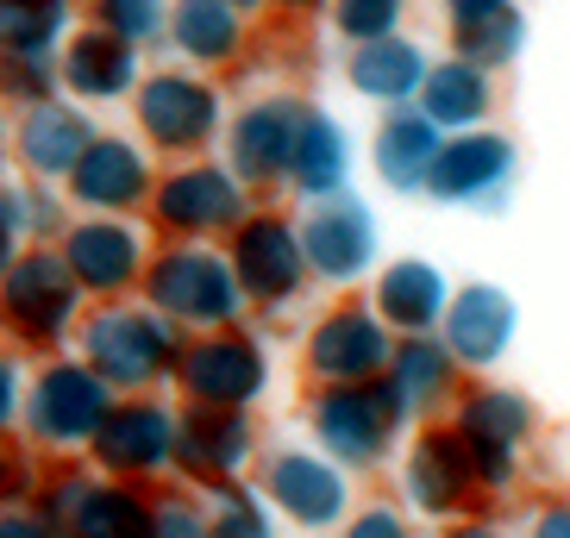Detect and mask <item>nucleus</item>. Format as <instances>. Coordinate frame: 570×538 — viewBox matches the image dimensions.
<instances>
[{
  "label": "nucleus",
  "instance_id": "26",
  "mask_svg": "<svg viewBox=\"0 0 570 538\" xmlns=\"http://www.w3.org/2000/svg\"><path fill=\"white\" fill-rule=\"evenodd\" d=\"M169 38H176V51L188 63L219 69L245 51V13L233 0H176L169 7Z\"/></svg>",
  "mask_w": 570,
  "mask_h": 538
},
{
  "label": "nucleus",
  "instance_id": "37",
  "mask_svg": "<svg viewBox=\"0 0 570 538\" xmlns=\"http://www.w3.org/2000/svg\"><path fill=\"white\" fill-rule=\"evenodd\" d=\"M169 26V7L164 0H101V32L126 38V44H145Z\"/></svg>",
  "mask_w": 570,
  "mask_h": 538
},
{
  "label": "nucleus",
  "instance_id": "19",
  "mask_svg": "<svg viewBox=\"0 0 570 538\" xmlns=\"http://www.w3.org/2000/svg\"><path fill=\"white\" fill-rule=\"evenodd\" d=\"M452 426L464 432V445H502L527 457V445L539 438V407L495 376H470L452 401Z\"/></svg>",
  "mask_w": 570,
  "mask_h": 538
},
{
  "label": "nucleus",
  "instance_id": "12",
  "mask_svg": "<svg viewBox=\"0 0 570 538\" xmlns=\"http://www.w3.org/2000/svg\"><path fill=\"white\" fill-rule=\"evenodd\" d=\"M439 338L452 345V357L470 376L495 370L520 338V301L502 282H458L452 307H445V320H439Z\"/></svg>",
  "mask_w": 570,
  "mask_h": 538
},
{
  "label": "nucleus",
  "instance_id": "10",
  "mask_svg": "<svg viewBox=\"0 0 570 538\" xmlns=\"http://www.w3.org/2000/svg\"><path fill=\"white\" fill-rule=\"evenodd\" d=\"M464 382H470V370L452 357V345L439 332L395 338V357H389V370H383L389 401H395V414H402L407 426H426V420H439V414H452Z\"/></svg>",
  "mask_w": 570,
  "mask_h": 538
},
{
  "label": "nucleus",
  "instance_id": "23",
  "mask_svg": "<svg viewBox=\"0 0 570 538\" xmlns=\"http://www.w3.org/2000/svg\"><path fill=\"white\" fill-rule=\"evenodd\" d=\"M420 113L433 119L439 132H470V126H489L495 113V76L464 57H433L426 82H420Z\"/></svg>",
  "mask_w": 570,
  "mask_h": 538
},
{
  "label": "nucleus",
  "instance_id": "43",
  "mask_svg": "<svg viewBox=\"0 0 570 538\" xmlns=\"http://www.w3.org/2000/svg\"><path fill=\"white\" fill-rule=\"evenodd\" d=\"M0 538H51V526H38V520H0Z\"/></svg>",
  "mask_w": 570,
  "mask_h": 538
},
{
  "label": "nucleus",
  "instance_id": "31",
  "mask_svg": "<svg viewBox=\"0 0 570 538\" xmlns=\"http://www.w3.org/2000/svg\"><path fill=\"white\" fill-rule=\"evenodd\" d=\"M520 51H527V13L520 7H502L495 19H476V26H458L452 32V57H464V63L476 69H514Z\"/></svg>",
  "mask_w": 570,
  "mask_h": 538
},
{
  "label": "nucleus",
  "instance_id": "8",
  "mask_svg": "<svg viewBox=\"0 0 570 538\" xmlns=\"http://www.w3.org/2000/svg\"><path fill=\"white\" fill-rule=\"evenodd\" d=\"M233 269L245 301L257 307H288L314 276H307V251H302V226L288 213H245L233 226Z\"/></svg>",
  "mask_w": 570,
  "mask_h": 538
},
{
  "label": "nucleus",
  "instance_id": "4",
  "mask_svg": "<svg viewBox=\"0 0 570 538\" xmlns=\"http://www.w3.org/2000/svg\"><path fill=\"white\" fill-rule=\"evenodd\" d=\"M302 226V251H307V276L326 288H357L383 269V232L370 213L364 195H333V201H307Z\"/></svg>",
  "mask_w": 570,
  "mask_h": 538
},
{
  "label": "nucleus",
  "instance_id": "22",
  "mask_svg": "<svg viewBox=\"0 0 570 538\" xmlns=\"http://www.w3.org/2000/svg\"><path fill=\"white\" fill-rule=\"evenodd\" d=\"M95 451H101L107 470H126V476L164 470V464H176V414L169 407H119V414L101 420Z\"/></svg>",
  "mask_w": 570,
  "mask_h": 538
},
{
  "label": "nucleus",
  "instance_id": "2",
  "mask_svg": "<svg viewBox=\"0 0 570 538\" xmlns=\"http://www.w3.org/2000/svg\"><path fill=\"white\" fill-rule=\"evenodd\" d=\"M402 507L414 520H439V526L483 514L476 470H470V445L452 420L414 426V438H407V451H402Z\"/></svg>",
  "mask_w": 570,
  "mask_h": 538
},
{
  "label": "nucleus",
  "instance_id": "9",
  "mask_svg": "<svg viewBox=\"0 0 570 538\" xmlns=\"http://www.w3.org/2000/svg\"><path fill=\"white\" fill-rule=\"evenodd\" d=\"M264 501L302 532H333L352 520V470H338L326 451L288 445L264 464Z\"/></svg>",
  "mask_w": 570,
  "mask_h": 538
},
{
  "label": "nucleus",
  "instance_id": "35",
  "mask_svg": "<svg viewBox=\"0 0 570 538\" xmlns=\"http://www.w3.org/2000/svg\"><path fill=\"white\" fill-rule=\"evenodd\" d=\"M414 0H333V26L345 44H376V38H395Z\"/></svg>",
  "mask_w": 570,
  "mask_h": 538
},
{
  "label": "nucleus",
  "instance_id": "39",
  "mask_svg": "<svg viewBox=\"0 0 570 538\" xmlns=\"http://www.w3.org/2000/svg\"><path fill=\"white\" fill-rule=\"evenodd\" d=\"M151 538H207V507L188 495H169L151 507Z\"/></svg>",
  "mask_w": 570,
  "mask_h": 538
},
{
  "label": "nucleus",
  "instance_id": "18",
  "mask_svg": "<svg viewBox=\"0 0 570 538\" xmlns=\"http://www.w3.org/2000/svg\"><path fill=\"white\" fill-rule=\"evenodd\" d=\"M439 145H445V132L420 107H383L376 132H370V169H376V182L389 195H426Z\"/></svg>",
  "mask_w": 570,
  "mask_h": 538
},
{
  "label": "nucleus",
  "instance_id": "29",
  "mask_svg": "<svg viewBox=\"0 0 570 538\" xmlns=\"http://www.w3.org/2000/svg\"><path fill=\"white\" fill-rule=\"evenodd\" d=\"M7 301L26 326L38 332H57L69 320V307H76V282H69V263H51V257H32V263L13 269V282H7Z\"/></svg>",
  "mask_w": 570,
  "mask_h": 538
},
{
  "label": "nucleus",
  "instance_id": "44",
  "mask_svg": "<svg viewBox=\"0 0 570 538\" xmlns=\"http://www.w3.org/2000/svg\"><path fill=\"white\" fill-rule=\"evenodd\" d=\"M13 195H0V263H7V232H13Z\"/></svg>",
  "mask_w": 570,
  "mask_h": 538
},
{
  "label": "nucleus",
  "instance_id": "34",
  "mask_svg": "<svg viewBox=\"0 0 570 538\" xmlns=\"http://www.w3.org/2000/svg\"><path fill=\"white\" fill-rule=\"evenodd\" d=\"M63 0H0V44L13 51H45L63 32Z\"/></svg>",
  "mask_w": 570,
  "mask_h": 538
},
{
  "label": "nucleus",
  "instance_id": "25",
  "mask_svg": "<svg viewBox=\"0 0 570 538\" xmlns=\"http://www.w3.org/2000/svg\"><path fill=\"white\" fill-rule=\"evenodd\" d=\"M107 414H114V401H107V382L95 370L63 363V370H51L45 388H38V426L51 438H95Z\"/></svg>",
  "mask_w": 570,
  "mask_h": 538
},
{
  "label": "nucleus",
  "instance_id": "13",
  "mask_svg": "<svg viewBox=\"0 0 570 538\" xmlns=\"http://www.w3.org/2000/svg\"><path fill=\"white\" fill-rule=\"evenodd\" d=\"M138 119H145L151 145L188 157V151H202V145H214V138H219L226 107H219V88L214 82L188 76V69H169V76H151V82L138 88Z\"/></svg>",
  "mask_w": 570,
  "mask_h": 538
},
{
  "label": "nucleus",
  "instance_id": "46",
  "mask_svg": "<svg viewBox=\"0 0 570 538\" xmlns=\"http://www.w3.org/2000/svg\"><path fill=\"white\" fill-rule=\"evenodd\" d=\"M7 401H13V376H7V363H0V420H7Z\"/></svg>",
  "mask_w": 570,
  "mask_h": 538
},
{
  "label": "nucleus",
  "instance_id": "5",
  "mask_svg": "<svg viewBox=\"0 0 570 538\" xmlns=\"http://www.w3.org/2000/svg\"><path fill=\"white\" fill-rule=\"evenodd\" d=\"M520 182V145L502 126H470V132H445L439 163L426 176V195L439 207H483L502 213L508 195Z\"/></svg>",
  "mask_w": 570,
  "mask_h": 538
},
{
  "label": "nucleus",
  "instance_id": "20",
  "mask_svg": "<svg viewBox=\"0 0 570 538\" xmlns=\"http://www.w3.org/2000/svg\"><path fill=\"white\" fill-rule=\"evenodd\" d=\"M426 69H433V51H426L414 32H395V38H376V44H352L345 82H352V94H364L370 107H414Z\"/></svg>",
  "mask_w": 570,
  "mask_h": 538
},
{
  "label": "nucleus",
  "instance_id": "11",
  "mask_svg": "<svg viewBox=\"0 0 570 538\" xmlns=\"http://www.w3.org/2000/svg\"><path fill=\"white\" fill-rule=\"evenodd\" d=\"M88 351H95V376L101 382H157L164 370L183 363V332L164 313H101L95 332H88Z\"/></svg>",
  "mask_w": 570,
  "mask_h": 538
},
{
  "label": "nucleus",
  "instance_id": "17",
  "mask_svg": "<svg viewBox=\"0 0 570 538\" xmlns=\"http://www.w3.org/2000/svg\"><path fill=\"white\" fill-rule=\"evenodd\" d=\"M370 307L383 313V326L395 338L407 332H439L445 307H452V276L426 257H389L376 276H370Z\"/></svg>",
  "mask_w": 570,
  "mask_h": 538
},
{
  "label": "nucleus",
  "instance_id": "36",
  "mask_svg": "<svg viewBox=\"0 0 570 538\" xmlns=\"http://www.w3.org/2000/svg\"><path fill=\"white\" fill-rule=\"evenodd\" d=\"M470 470H476V495H483V514L508 495H520L527 482V457L520 451H502V445H470Z\"/></svg>",
  "mask_w": 570,
  "mask_h": 538
},
{
  "label": "nucleus",
  "instance_id": "21",
  "mask_svg": "<svg viewBox=\"0 0 570 538\" xmlns=\"http://www.w3.org/2000/svg\"><path fill=\"white\" fill-rule=\"evenodd\" d=\"M288 188L302 201H333V195L352 188V132L326 107H302L295 157H288Z\"/></svg>",
  "mask_w": 570,
  "mask_h": 538
},
{
  "label": "nucleus",
  "instance_id": "33",
  "mask_svg": "<svg viewBox=\"0 0 570 538\" xmlns=\"http://www.w3.org/2000/svg\"><path fill=\"white\" fill-rule=\"evenodd\" d=\"M276 507L245 482H219L214 507H207V538H276Z\"/></svg>",
  "mask_w": 570,
  "mask_h": 538
},
{
  "label": "nucleus",
  "instance_id": "16",
  "mask_svg": "<svg viewBox=\"0 0 570 538\" xmlns=\"http://www.w3.org/2000/svg\"><path fill=\"white\" fill-rule=\"evenodd\" d=\"M252 414L245 407H188L176 414V464L202 482H238V470L252 464Z\"/></svg>",
  "mask_w": 570,
  "mask_h": 538
},
{
  "label": "nucleus",
  "instance_id": "47",
  "mask_svg": "<svg viewBox=\"0 0 570 538\" xmlns=\"http://www.w3.org/2000/svg\"><path fill=\"white\" fill-rule=\"evenodd\" d=\"M233 7H238V13H252V7H264V0H233Z\"/></svg>",
  "mask_w": 570,
  "mask_h": 538
},
{
  "label": "nucleus",
  "instance_id": "3",
  "mask_svg": "<svg viewBox=\"0 0 570 538\" xmlns=\"http://www.w3.org/2000/svg\"><path fill=\"white\" fill-rule=\"evenodd\" d=\"M151 307L176 326H195V332H219V326H238L245 313V288H238L233 257H214L202 245H183V251H164L151 263Z\"/></svg>",
  "mask_w": 570,
  "mask_h": 538
},
{
  "label": "nucleus",
  "instance_id": "38",
  "mask_svg": "<svg viewBox=\"0 0 570 538\" xmlns=\"http://www.w3.org/2000/svg\"><path fill=\"white\" fill-rule=\"evenodd\" d=\"M338 538H420V532L402 501H364L352 507V520L338 526Z\"/></svg>",
  "mask_w": 570,
  "mask_h": 538
},
{
  "label": "nucleus",
  "instance_id": "32",
  "mask_svg": "<svg viewBox=\"0 0 570 538\" xmlns=\"http://www.w3.org/2000/svg\"><path fill=\"white\" fill-rule=\"evenodd\" d=\"M88 145H95V138H88V126L76 113H38L32 126H26V163L45 169V176L76 169Z\"/></svg>",
  "mask_w": 570,
  "mask_h": 538
},
{
  "label": "nucleus",
  "instance_id": "7",
  "mask_svg": "<svg viewBox=\"0 0 570 538\" xmlns=\"http://www.w3.org/2000/svg\"><path fill=\"white\" fill-rule=\"evenodd\" d=\"M176 376H183L188 401L245 407L252 414V401H264V388H269V351L245 326H219V332H202L195 345H183Z\"/></svg>",
  "mask_w": 570,
  "mask_h": 538
},
{
  "label": "nucleus",
  "instance_id": "14",
  "mask_svg": "<svg viewBox=\"0 0 570 538\" xmlns=\"http://www.w3.org/2000/svg\"><path fill=\"white\" fill-rule=\"evenodd\" d=\"M151 201H157V219H164L169 232H183V238L233 232L238 219L252 213L245 182H238L233 169H219V163H188V169H176V176H164Z\"/></svg>",
  "mask_w": 570,
  "mask_h": 538
},
{
  "label": "nucleus",
  "instance_id": "42",
  "mask_svg": "<svg viewBox=\"0 0 570 538\" xmlns=\"http://www.w3.org/2000/svg\"><path fill=\"white\" fill-rule=\"evenodd\" d=\"M433 538H502V526L483 520V514H470V520H445Z\"/></svg>",
  "mask_w": 570,
  "mask_h": 538
},
{
  "label": "nucleus",
  "instance_id": "41",
  "mask_svg": "<svg viewBox=\"0 0 570 538\" xmlns=\"http://www.w3.org/2000/svg\"><path fill=\"white\" fill-rule=\"evenodd\" d=\"M502 7H520V0H439V13H445V26H476V19H495Z\"/></svg>",
  "mask_w": 570,
  "mask_h": 538
},
{
  "label": "nucleus",
  "instance_id": "30",
  "mask_svg": "<svg viewBox=\"0 0 570 538\" xmlns=\"http://www.w3.org/2000/svg\"><path fill=\"white\" fill-rule=\"evenodd\" d=\"M132 82H138V57L126 38H114V32L76 38V51H69V88H82V94H126Z\"/></svg>",
  "mask_w": 570,
  "mask_h": 538
},
{
  "label": "nucleus",
  "instance_id": "28",
  "mask_svg": "<svg viewBox=\"0 0 570 538\" xmlns=\"http://www.w3.org/2000/svg\"><path fill=\"white\" fill-rule=\"evenodd\" d=\"M76 538H151V501L132 488H69L63 495Z\"/></svg>",
  "mask_w": 570,
  "mask_h": 538
},
{
  "label": "nucleus",
  "instance_id": "6",
  "mask_svg": "<svg viewBox=\"0 0 570 538\" xmlns=\"http://www.w3.org/2000/svg\"><path fill=\"white\" fill-rule=\"evenodd\" d=\"M389 357H395V332L383 326V313L370 301H338L326 307L302 338V363L320 388L345 382H383Z\"/></svg>",
  "mask_w": 570,
  "mask_h": 538
},
{
  "label": "nucleus",
  "instance_id": "1",
  "mask_svg": "<svg viewBox=\"0 0 570 538\" xmlns=\"http://www.w3.org/2000/svg\"><path fill=\"white\" fill-rule=\"evenodd\" d=\"M307 432H314V451H326L338 470L364 476L389 464L407 420L395 414L383 382H345V388H320L307 401Z\"/></svg>",
  "mask_w": 570,
  "mask_h": 538
},
{
  "label": "nucleus",
  "instance_id": "24",
  "mask_svg": "<svg viewBox=\"0 0 570 538\" xmlns=\"http://www.w3.org/2000/svg\"><path fill=\"white\" fill-rule=\"evenodd\" d=\"M69 176H76V195H82L88 207H107V213H114V207H138L151 195V169H145V157H138L126 138H95Z\"/></svg>",
  "mask_w": 570,
  "mask_h": 538
},
{
  "label": "nucleus",
  "instance_id": "45",
  "mask_svg": "<svg viewBox=\"0 0 570 538\" xmlns=\"http://www.w3.org/2000/svg\"><path fill=\"white\" fill-rule=\"evenodd\" d=\"M283 13H333V0H276Z\"/></svg>",
  "mask_w": 570,
  "mask_h": 538
},
{
  "label": "nucleus",
  "instance_id": "40",
  "mask_svg": "<svg viewBox=\"0 0 570 538\" xmlns=\"http://www.w3.org/2000/svg\"><path fill=\"white\" fill-rule=\"evenodd\" d=\"M527 538H570V495H558V501H539L533 520H527Z\"/></svg>",
  "mask_w": 570,
  "mask_h": 538
},
{
  "label": "nucleus",
  "instance_id": "15",
  "mask_svg": "<svg viewBox=\"0 0 570 538\" xmlns=\"http://www.w3.org/2000/svg\"><path fill=\"white\" fill-rule=\"evenodd\" d=\"M295 126H302V101L269 94L252 101L245 113L226 126V169L245 188L257 182H288V157H295Z\"/></svg>",
  "mask_w": 570,
  "mask_h": 538
},
{
  "label": "nucleus",
  "instance_id": "27",
  "mask_svg": "<svg viewBox=\"0 0 570 538\" xmlns=\"http://www.w3.org/2000/svg\"><path fill=\"white\" fill-rule=\"evenodd\" d=\"M69 269H76V282L88 288H126L145 269V245H138L132 226H119V219H95L82 232L69 238Z\"/></svg>",
  "mask_w": 570,
  "mask_h": 538
}]
</instances>
